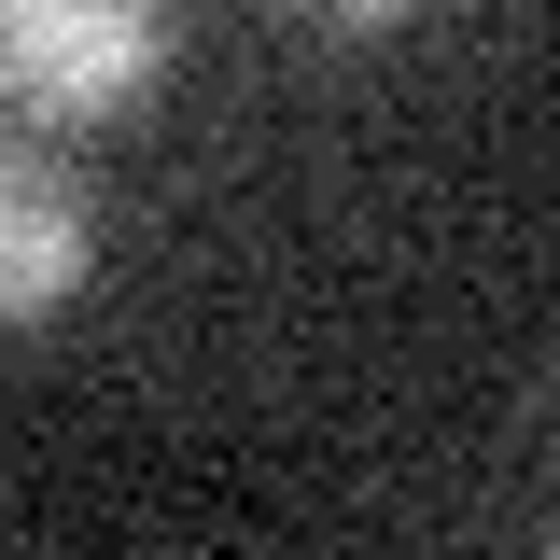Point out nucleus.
<instances>
[{"mask_svg": "<svg viewBox=\"0 0 560 560\" xmlns=\"http://www.w3.org/2000/svg\"><path fill=\"white\" fill-rule=\"evenodd\" d=\"M323 14H407V0H323Z\"/></svg>", "mask_w": 560, "mask_h": 560, "instance_id": "3", "label": "nucleus"}, {"mask_svg": "<svg viewBox=\"0 0 560 560\" xmlns=\"http://www.w3.org/2000/svg\"><path fill=\"white\" fill-rule=\"evenodd\" d=\"M168 70V0H0V98L14 113H127Z\"/></svg>", "mask_w": 560, "mask_h": 560, "instance_id": "1", "label": "nucleus"}, {"mask_svg": "<svg viewBox=\"0 0 560 560\" xmlns=\"http://www.w3.org/2000/svg\"><path fill=\"white\" fill-rule=\"evenodd\" d=\"M84 267H98V210H84V183H70L43 140H0V323L70 308Z\"/></svg>", "mask_w": 560, "mask_h": 560, "instance_id": "2", "label": "nucleus"}]
</instances>
